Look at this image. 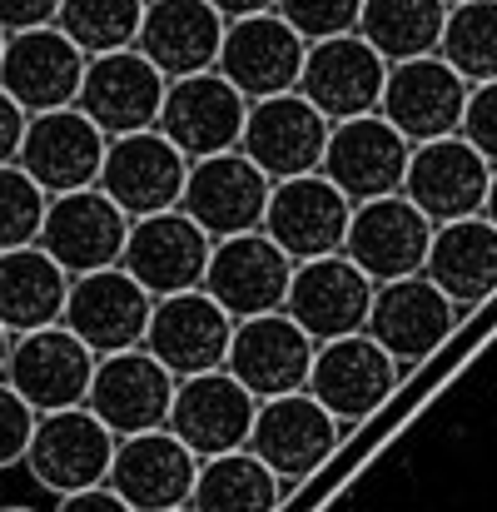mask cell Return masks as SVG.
Returning <instances> with one entry per match:
<instances>
[{
    "label": "cell",
    "instance_id": "cell-1",
    "mask_svg": "<svg viewBox=\"0 0 497 512\" xmlns=\"http://www.w3.org/2000/svg\"><path fill=\"white\" fill-rule=\"evenodd\" d=\"M115 433L85 408H55V413H40L35 418V433H30V448H25V473L65 498V493H80V488H100L110 478V458H115Z\"/></svg>",
    "mask_w": 497,
    "mask_h": 512
},
{
    "label": "cell",
    "instance_id": "cell-2",
    "mask_svg": "<svg viewBox=\"0 0 497 512\" xmlns=\"http://www.w3.org/2000/svg\"><path fill=\"white\" fill-rule=\"evenodd\" d=\"M289 279H294V259L264 229H249V234H229V239L209 244V264H204L199 289L229 319H254V314L284 309Z\"/></svg>",
    "mask_w": 497,
    "mask_h": 512
},
{
    "label": "cell",
    "instance_id": "cell-3",
    "mask_svg": "<svg viewBox=\"0 0 497 512\" xmlns=\"http://www.w3.org/2000/svg\"><path fill=\"white\" fill-rule=\"evenodd\" d=\"M338 418L329 408L299 388V393H279V398H259L254 408V428H249V453L284 483H304L309 473H319V463L338 448Z\"/></svg>",
    "mask_w": 497,
    "mask_h": 512
},
{
    "label": "cell",
    "instance_id": "cell-4",
    "mask_svg": "<svg viewBox=\"0 0 497 512\" xmlns=\"http://www.w3.org/2000/svg\"><path fill=\"white\" fill-rule=\"evenodd\" d=\"M125 234H130V214L100 184H90V189L50 194L35 244L75 279V274H95V269L120 264Z\"/></svg>",
    "mask_w": 497,
    "mask_h": 512
},
{
    "label": "cell",
    "instance_id": "cell-5",
    "mask_svg": "<svg viewBox=\"0 0 497 512\" xmlns=\"http://www.w3.org/2000/svg\"><path fill=\"white\" fill-rule=\"evenodd\" d=\"M304 55H309V40L279 10H259V15H244V20H229L224 25L214 70L244 100H264V95L299 90Z\"/></svg>",
    "mask_w": 497,
    "mask_h": 512
},
{
    "label": "cell",
    "instance_id": "cell-6",
    "mask_svg": "<svg viewBox=\"0 0 497 512\" xmlns=\"http://www.w3.org/2000/svg\"><path fill=\"white\" fill-rule=\"evenodd\" d=\"M105 145H110V135L80 105H60V110H40L25 120L15 165L45 194H70V189L100 184Z\"/></svg>",
    "mask_w": 497,
    "mask_h": 512
},
{
    "label": "cell",
    "instance_id": "cell-7",
    "mask_svg": "<svg viewBox=\"0 0 497 512\" xmlns=\"http://www.w3.org/2000/svg\"><path fill=\"white\" fill-rule=\"evenodd\" d=\"M244 115H249V100L219 70H199V75H184V80L165 85V105H160L155 130L194 165V160L239 150Z\"/></svg>",
    "mask_w": 497,
    "mask_h": 512
},
{
    "label": "cell",
    "instance_id": "cell-8",
    "mask_svg": "<svg viewBox=\"0 0 497 512\" xmlns=\"http://www.w3.org/2000/svg\"><path fill=\"white\" fill-rule=\"evenodd\" d=\"M428 244H433V219H428L413 199L383 194V199L353 204L348 234H343V249H338V254L353 259L373 284H388V279L423 274Z\"/></svg>",
    "mask_w": 497,
    "mask_h": 512
},
{
    "label": "cell",
    "instance_id": "cell-9",
    "mask_svg": "<svg viewBox=\"0 0 497 512\" xmlns=\"http://www.w3.org/2000/svg\"><path fill=\"white\" fill-rule=\"evenodd\" d=\"M408 155H413V145L373 110V115L333 120L319 174L329 179L348 204H363V199H383V194H398L403 189Z\"/></svg>",
    "mask_w": 497,
    "mask_h": 512
},
{
    "label": "cell",
    "instance_id": "cell-10",
    "mask_svg": "<svg viewBox=\"0 0 497 512\" xmlns=\"http://www.w3.org/2000/svg\"><path fill=\"white\" fill-rule=\"evenodd\" d=\"M174 383H179V378L140 343V348L95 358L85 408H90L115 438L150 433V428H165L169 403H174Z\"/></svg>",
    "mask_w": 497,
    "mask_h": 512
},
{
    "label": "cell",
    "instance_id": "cell-11",
    "mask_svg": "<svg viewBox=\"0 0 497 512\" xmlns=\"http://www.w3.org/2000/svg\"><path fill=\"white\" fill-rule=\"evenodd\" d=\"M254 408L259 398L229 368H209V373H189L174 383L165 428L194 458H214V453H234L249 443Z\"/></svg>",
    "mask_w": 497,
    "mask_h": 512
},
{
    "label": "cell",
    "instance_id": "cell-12",
    "mask_svg": "<svg viewBox=\"0 0 497 512\" xmlns=\"http://www.w3.org/2000/svg\"><path fill=\"white\" fill-rule=\"evenodd\" d=\"M150 309H155V299L120 264H110V269H95V274H75L70 279L60 324L85 343L95 358H105V353H125V348H140L145 343Z\"/></svg>",
    "mask_w": 497,
    "mask_h": 512
},
{
    "label": "cell",
    "instance_id": "cell-13",
    "mask_svg": "<svg viewBox=\"0 0 497 512\" xmlns=\"http://www.w3.org/2000/svg\"><path fill=\"white\" fill-rule=\"evenodd\" d=\"M463 105H468V80L438 55H418V60L388 65V80H383V95H378V115L408 145L458 135Z\"/></svg>",
    "mask_w": 497,
    "mask_h": 512
},
{
    "label": "cell",
    "instance_id": "cell-14",
    "mask_svg": "<svg viewBox=\"0 0 497 512\" xmlns=\"http://www.w3.org/2000/svg\"><path fill=\"white\" fill-rule=\"evenodd\" d=\"M209 234L184 214V209H160V214H140L130 219L125 249H120V269L150 294H184L199 289L204 264H209Z\"/></svg>",
    "mask_w": 497,
    "mask_h": 512
},
{
    "label": "cell",
    "instance_id": "cell-15",
    "mask_svg": "<svg viewBox=\"0 0 497 512\" xmlns=\"http://www.w3.org/2000/svg\"><path fill=\"white\" fill-rule=\"evenodd\" d=\"M324 145H329V120H324L299 90L249 100L244 135H239V155H244L254 170H264L269 179L309 174V170H319Z\"/></svg>",
    "mask_w": 497,
    "mask_h": 512
},
{
    "label": "cell",
    "instance_id": "cell-16",
    "mask_svg": "<svg viewBox=\"0 0 497 512\" xmlns=\"http://www.w3.org/2000/svg\"><path fill=\"white\" fill-rule=\"evenodd\" d=\"M453 319H458V304L428 274H408V279H388L373 289L363 334L403 368V363H423L428 353H438V343L453 334Z\"/></svg>",
    "mask_w": 497,
    "mask_h": 512
},
{
    "label": "cell",
    "instance_id": "cell-17",
    "mask_svg": "<svg viewBox=\"0 0 497 512\" xmlns=\"http://www.w3.org/2000/svg\"><path fill=\"white\" fill-rule=\"evenodd\" d=\"M85 60H90V55H85L60 25L15 30V35H5V50H0V90H5L25 115L75 105Z\"/></svg>",
    "mask_w": 497,
    "mask_h": 512
},
{
    "label": "cell",
    "instance_id": "cell-18",
    "mask_svg": "<svg viewBox=\"0 0 497 512\" xmlns=\"http://www.w3.org/2000/svg\"><path fill=\"white\" fill-rule=\"evenodd\" d=\"M165 85V75L135 45H125V50H105V55L85 60L75 105L115 140V135H135V130H155Z\"/></svg>",
    "mask_w": 497,
    "mask_h": 512
},
{
    "label": "cell",
    "instance_id": "cell-19",
    "mask_svg": "<svg viewBox=\"0 0 497 512\" xmlns=\"http://www.w3.org/2000/svg\"><path fill=\"white\" fill-rule=\"evenodd\" d=\"M90 373H95V353L75 339L65 324H45V329H30V334L10 339V358H5L0 378L35 413H55V408L85 403Z\"/></svg>",
    "mask_w": 497,
    "mask_h": 512
},
{
    "label": "cell",
    "instance_id": "cell-20",
    "mask_svg": "<svg viewBox=\"0 0 497 512\" xmlns=\"http://www.w3.org/2000/svg\"><path fill=\"white\" fill-rule=\"evenodd\" d=\"M373 279L343 259V254H319V259H299L289 294H284V314L309 334L314 343L358 334L368 324V304H373Z\"/></svg>",
    "mask_w": 497,
    "mask_h": 512
},
{
    "label": "cell",
    "instance_id": "cell-21",
    "mask_svg": "<svg viewBox=\"0 0 497 512\" xmlns=\"http://www.w3.org/2000/svg\"><path fill=\"white\" fill-rule=\"evenodd\" d=\"M274 179L254 170L239 150L194 160L184 174V194L179 209L209 234V239H229V234H249L264 229V204H269Z\"/></svg>",
    "mask_w": 497,
    "mask_h": 512
},
{
    "label": "cell",
    "instance_id": "cell-22",
    "mask_svg": "<svg viewBox=\"0 0 497 512\" xmlns=\"http://www.w3.org/2000/svg\"><path fill=\"white\" fill-rule=\"evenodd\" d=\"M314 348H319V343L309 339L284 309H274V314L234 319L224 368H229L254 398H279V393H299V388L309 383Z\"/></svg>",
    "mask_w": 497,
    "mask_h": 512
},
{
    "label": "cell",
    "instance_id": "cell-23",
    "mask_svg": "<svg viewBox=\"0 0 497 512\" xmlns=\"http://www.w3.org/2000/svg\"><path fill=\"white\" fill-rule=\"evenodd\" d=\"M383 80H388V60L348 30V35L309 45L304 70H299V95L333 125V120L373 115L378 95H383Z\"/></svg>",
    "mask_w": 497,
    "mask_h": 512
},
{
    "label": "cell",
    "instance_id": "cell-24",
    "mask_svg": "<svg viewBox=\"0 0 497 512\" xmlns=\"http://www.w3.org/2000/svg\"><path fill=\"white\" fill-rule=\"evenodd\" d=\"M304 388L338 423H363L373 408H383L393 398L398 363L358 329V334H343V339H329L314 348V368H309Z\"/></svg>",
    "mask_w": 497,
    "mask_h": 512
},
{
    "label": "cell",
    "instance_id": "cell-25",
    "mask_svg": "<svg viewBox=\"0 0 497 512\" xmlns=\"http://www.w3.org/2000/svg\"><path fill=\"white\" fill-rule=\"evenodd\" d=\"M348 214H353V204L319 170H309L294 179H274L269 204H264V234L299 264V259H319V254L343 249Z\"/></svg>",
    "mask_w": 497,
    "mask_h": 512
},
{
    "label": "cell",
    "instance_id": "cell-26",
    "mask_svg": "<svg viewBox=\"0 0 497 512\" xmlns=\"http://www.w3.org/2000/svg\"><path fill=\"white\" fill-rule=\"evenodd\" d=\"M488 179H493V165L463 135H443V140L413 145L408 174H403V189L398 194L413 199L433 224H448V219L483 214Z\"/></svg>",
    "mask_w": 497,
    "mask_h": 512
},
{
    "label": "cell",
    "instance_id": "cell-27",
    "mask_svg": "<svg viewBox=\"0 0 497 512\" xmlns=\"http://www.w3.org/2000/svg\"><path fill=\"white\" fill-rule=\"evenodd\" d=\"M184 174H189V160L169 145L160 130H135V135H115V140L105 145L100 189H105L130 219H140V214L179 209Z\"/></svg>",
    "mask_w": 497,
    "mask_h": 512
},
{
    "label": "cell",
    "instance_id": "cell-28",
    "mask_svg": "<svg viewBox=\"0 0 497 512\" xmlns=\"http://www.w3.org/2000/svg\"><path fill=\"white\" fill-rule=\"evenodd\" d=\"M194 473H199V458L169 428H150V433H130L115 443L105 483L135 512H169L189 508Z\"/></svg>",
    "mask_w": 497,
    "mask_h": 512
},
{
    "label": "cell",
    "instance_id": "cell-29",
    "mask_svg": "<svg viewBox=\"0 0 497 512\" xmlns=\"http://www.w3.org/2000/svg\"><path fill=\"white\" fill-rule=\"evenodd\" d=\"M229 334H234V319L204 289H184V294L155 299L150 329H145V348L165 363L174 378H189V373L224 368Z\"/></svg>",
    "mask_w": 497,
    "mask_h": 512
},
{
    "label": "cell",
    "instance_id": "cell-30",
    "mask_svg": "<svg viewBox=\"0 0 497 512\" xmlns=\"http://www.w3.org/2000/svg\"><path fill=\"white\" fill-rule=\"evenodd\" d=\"M224 25L229 20L209 0H145V15H140V30H135V50L165 80H184V75L214 70Z\"/></svg>",
    "mask_w": 497,
    "mask_h": 512
},
{
    "label": "cell",
    "instance_id": "cell-31",
    "mask_svg": "<svg viewBox=\"0 0 497 512\" xmlns=\"http://www.w3.org/2000/svg\"><path fill=\"white\" fill-rule=\"evenodd\" d=\"M423 274L453 304H483L488 294H497V229L483 214L433 224Z\"/></svg>",
    "mask_w": 497,
    "mask_h": 512
},
{
    "label": "cell",
    "instance_id": "cell-32",
    "mask_svg": "<svg viewBox=\"0 0 497 512\" xmlns=\"http://www.w3.org/2000/svg\"><path fill=\"white\" fill-rule=\"evenodd\" d=\"M65 294H70V274L40 244L0 249V324L10 334L60 324Z\"/></svg>",
    "mask_w": 497,
    "mask_h": 512
},
{
    "label": "cell",
    "instance_id": "cell-33",
    "mask_svg": "<svg viewBox=\"0 0 497 512\" xmlns=\"http://www.w3.org/2000/svg\"><path fill=\"white\" fill-rule=\"evenodd\" d=\"M279 498H284V478H274L249 448H234V453L199 458L189 508L194 512H274Z\"/></svg>",
    "mask_w": 497,
    "mask_h": 512
},
{
    "label": "cell",
    "instance_id": "cell-34",
    "mask_svg": "<svg viewBox=\"0 0 497 512\" xmlns=\"http://www.w3.org/2000/svg\"><path fill=\"white\" fill-rule=\"evenodd\" d=\"M443 20H448V0H363L353 35L368 40L388 65H398V60L433 55Z\"/></svg>",
    "mask_w": 497,
    "mask_h": 512
},
{
    "label": "cell",
    "instance_id": "cell-35",
    "mask_svg": "<svg viewBox=\"0 0 497 512\" xmlns=\"http://www.w3.org/2000/svg\"><path fill=\"white\" fill-rule=\"evenodd\" d=\"M438 60H448L468 85L497 80V0H463L448 5L443 35H438Z\"/></svg>",
    "mask_w": 497,
    "mask_h": 512
},
{
    "label": "cell",
    "instance_id": "cell-36",
    "mask_svg": "<svg viewBox=\"0 0 497 512\" xmlns=\"http://www.w3.org/2000/svg\"><path fill=\"white\" fill-rule=\"evenodd\" d=\"M145 0H60L55 25L85 50V55H105V50H125L135 45Z\"/></svg>",
    "mask_w": 497,
    "mask_h": 512
},
{
    "label": "cell",
    "instance_id": "cell-37",
    "mask_svg": "<svg viewBox=\"0 0 497 512\" xmlns=\"http://www.w3.org/2000/svg\"><path fill=\"white\" fill-rule=\"evenodd\" d=\"M45 204H50V194L20 170L15 160L0 165V249L35 244L40 219H45Z\"/></svg>",
    "mask_w": 497,
    "mask_h": 512
},
{
    "label": "cell",
    "instance_id": "cell-38",
    "mask_svg": "<svg viewBox=\"0 0 497 512\" xmlns=\"http://www.w3.org/2000/svg\"><path fill=\"white\" fill-rule=\"evenodd\" d=\"M274 10L314 45V40H333V35H348L358 25V10L363 0H274Z\"/></svg>",
    "mask_w": 497,
    "mask_h": 512
},
{
    "label": "cell",
    "instance_id": "cell-39",
    "mask_svg": "<svg viewBox=\"0 0 497 512\" xmlns=\"http://www.w3.org/2000/svg\"><path fill=\"white\" fill-rule=\"evenodd\" d=\"M35 408L0 378V473L5 468H20L25 463V448H30V433H35Z\"/></svg>",
    "mask_w": 497,
    "mask_h": 512
},
{
    "label": "cell",
    "instance_id": "cell-40",
    "mask_svg": "<svg viewBox=\"0 0 497 512\" xmlns=\"http://www.w3.org/2000/svg\"><path fill=\"white\" fill-rule=\"evenodd\" d=\"M458 135H463L488 165H497V80L468 85V105H463Z\"/></svg>",
    "mask_w": 497,
    "mask_h": 512
},
{
    "label": "cell",
    "instance_id": "cell-41",
    "mask_svg": "<svg viewBox=\"0 0 497 512\" xmlns=\"http://www.w3.org/2000/svg\"><path fill=\"white\" fill-rule=\"evenodd\" d=\"M60 0H0V30H35V25H55Z\"/></svg>",
    "mask_w": 497,
    "mask_h": 512
},
{
    "label": "cell",
    "instance_id": "cell-42",
    "mask_svg": "<svg viewBox=\"0 0 497 512\" xmlns=\"http://www.w3.org/2000/svg\"><path fill=\"white\" fill-rule=\"evenodd\" d=\"M50 512H135L110 483H100V488H80V493H65V498H55V508Z\"/></svg>",
    "mask_w": 497,
    "mask_h": 512
},
{
    "label": "cell",
    "instance_id": "cell-43",
    "mask_svg": "<svg viewBox=\"0 0 497 512\" xmlns=\"http://www.w3.org/2000/svg\"><path fill=\"white\" fill-rule=\"evenodd\" d=\"M25 120H30V115H25V110H20V105H15V100L0 90V165H10V160H15L20 135H25Z\"/></svg>",
    "mask_w": 497,
    "mask_h": 512
},
{
    "label": "cell",
    "instance_id": "cell-44",
    "mask_svg": "<svg viewBox=\"0 0 497 512\" xmlns=\"http://www.w3.org/2000/svg\"><path fill=\"white\" fill-rule=\"evenodd\" d=\"M224 20H244V15H259V10H274V0H209Z\"/></svg>",
    "mask_w": 497,
    "mask_h": 512
},
{
    "label": "cell",
    "instance_id": "cell-45",
    "mask_svg": "<svg viewBox=\"0 0 497 512\" xmlns=\"http://www.w3.org/2000/svg\"><path fill=\"white\" fill-rule=\"evenodd\" d=\"M483 219L497 229V165H493V179H488V199H483Z\"/></svg>",
    "mask_w": 497,
    "mask_h": 512
},
{
    "label": "cell",
    "instance_id": "cell-46",
    "mask_svg": "<svg viewBox=\"0 0 497 512\" xmlns=\"http://www.w3.org/2000/svg\"><path fill=\"white\" fill-rule=\"evenodd\" d=\"M10 339H15V334L0 324V373H5V358H10Z\"/></svg>",
    "mask_w": 497,
    "mask_h": 512
},
{
    "label": "cell",
    "instance_id": "cell-47",
    "mask_svg": "<svg viewBox=\"0 0 497 512\" xmlns=\"http://www.w3.org/2000/svg\"><path fill=\"white\" fill-rule=\"evenodd\" d=\"M0 512H35V508H5V503H0Z\"/></svg>",
    "mask_w": 497,
    "mask_h": 512
},
{
    "label": "cell",
    "instance_id": "cell-48",
    "mask_svg": "<svg viewBox=\"0 0 497 512\" xmlns=\"http://www.w3.org/2000/svg\"><path fill=\"white\" fill-rule=\"evenodd\" d=\"M0 50H5V30H0Z\"/></svg>",
    "mask_w": 497,
    "mask_h": 512
},
{
    "label": "cell",
    "instance_id": "cell-49",
    "mask_svg": "<svg viewBox=\"0 0 497 512\" xmlns=\"http://www.w3.org/2000/svg\"><path fill=\"white\" fill-rule=\"evenodd\" d=\"M169 512H194V508H169Z\"/></svg>",
    "mask_w": 497,
    "mask_h": 512
},
{
    "label": "cell",
    "instance_id": "cell-50",
    "mask_svg": "<svg viewBox=\"0 0 497 512\" xmlns=\"http://www.w3.org/2000/svg\"><path fill=\"white\" fill-rule=\"evenodd\" d=\"M448 5H463V0H448Z\"/></svg>",
    "mask_w": 497,
    "mask_h": 512
}]
</instances>
